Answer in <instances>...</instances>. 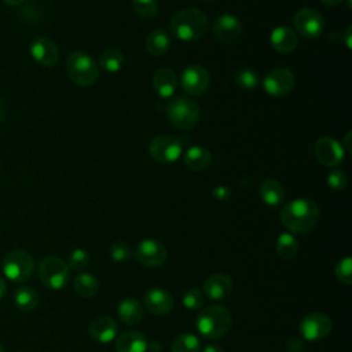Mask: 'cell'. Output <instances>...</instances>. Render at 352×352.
I'll list each match as a JSON object with an SVG mask.
<instances>
[{
    "label": "cell",
    "mask_w": 352,
    "mask_h": 352,
    "mask_svg": "<svg viewBox=\"0 0 352 352\" xmlns=\"http://www.w3.org/2000/svg\"><path fill=\"white\" fill-rule=\"evenodd\" d=\"M170 48V37L164 29L153 30L146 38V50L154 55L161 56Z\"/></svg>",
    "instance_id": "obj_26"
},
{
    "label": "cell",
    "mask_w": 352,
    "mask_h": 352,
    "mask_svg": "<svg viewBox=\"0 0 352 352\" xmlns=\"http://www.w3.org/2000/svg\"><path fill=\"white\" fill-rule=\"evenodd\" d=\"M146 337L135 330H128L117 337L116 349L117 352H146L147 351Z\"/></svg>",
    "instance_id": "obj_22"
},
{
    "label": "cell",
    "mask_w": 352,
    "mask_h": 352,
    "mask_svg": "<svg viewBox=\"0 0 352 352\" xmlns=\"http://www.w3.org/2000/svg\"><path fill=\"white\" fill-rule=\"evenodd\" d=\"M334 272L340 282H342L345 285H351L352 283V258L351 257L341 258L337 263Z\"/></svg>",
    "instance_id": "obj_34"
},
{
    "label": "cell",
    "mask_w": 352,
    "mask_h": 352,
    "mask_svg": "<svg viewBox=\"0 0 352 352\" xmlns=\"http://www.w3.org/2000/svg\"><path fill=\"white\" fill-rule=\"evenodd\" d=\"M351 132H346V135H345V138H344V142H345V150L346 151H351Z\"/></svg>",
    "instance_id": "obj_44"
},
{
    "label": "cell",
    "mask_w": 352,
    "mask_h": 352,
    "mask_svg": "<svg viewBox=\"0 0 352 352\" xmlns=\"http://www.w3.org/2000/svg\"><path fill=\"white\" fill-rule=\"evenodd\" d=\"M38 278L47 287L60 290L70 279V268L62 258L48 256L38 264Z\"/></svg>",
    "instance_id": "obj_7"
},
{
    "label": "cell",
    "mask_w": 352,
    "mask_h": 352,
    "mask_svg": "<svg viewBox=\"0 0 352 352\" xmlns=\"http://www.w3.org/2000/svg\"><path fill=\"white\" fill-rule=\"evenodd\" d=\"M110 256L114 261H126L131 256H132V252H131V248L122 242V241H117L114 243H111L110 246Z\"/></svg>",
    "instance_id": "obj_37"
},
{
    "label": "cell",
    "mask_w": 352,
    "mask_h": 352,
    "mask_svg": "<svg viewBox=\"0 0 352 352\" xmlns=\"http://www.w3.org/2000/svg\"><path fill=\"white\" fill-rule=\"evenodd\" d=\"M144 308L154 315H168L173 308V298L169 292L153 287L148 289L143 297Z\"/></svg>",
    "instance_id": "obj_17"
},
{
    "label": "cell",
    "mask_w": 352,
    "mask_h": 352,
    "mask_svg": "<svg viewBox=\"0 0 352 352\" xmlns=\"http://www.w3.org/2000/svg\"><path fill=\"white\" fill-rule=\"evenodd\" d=\"M3 114H4V107H3V103L0 102V120H1V117H3Z\"/></svg>",
    "instance_id": "obj_47"
},
{
    "label": "cell",
    "mask_w": 352,
    "mask_h": 352,
    "mask_svg": "<svg viewBox=\"0 0 352 352\" xmlns=\"http://www.w3.org/2000/svg\"><path fill=\"white\" fill-rule=\"evenodd\" d=\"M319 206L309 198H297L287 202L280 210V223L292 232L311 231L319 221Z\"/></svg>",
    "instance_id": "obj_1"
},
{
    "label": "cell",
    "mask_w": 352,
    "mask_h": 352,
    "mask_svg": "<svg viewBox=\"0 0 352 352\" xmlns=\"http://www.w3.org/2000/svg\"><path fill=\"white\" fill-rule=\"evenodd\" d=\"M6 4H8V6H12V7H15V6H19L23 0H3Z\"/></svg>",
    "instance_id": "obj_46"
},
{
    "label": "cell",
    "mask_w": 352,
    "mask_h": 352,
    "mask_svg": "<svg viewBox=\"0 0 352 352\" xmlns=\"http://www.w3.org/2000/svg\"><path fill=\"white\" fill-rule=\"evenodd\" d=\"M125 56L118 48H109L100 56V67L109 73H117L124 66Z\"/></svg>",
    "instance_id": "obj_30"
},
{
    "label": "cell",
    "mask_w": 352,
    "mask_h": 352,
    "mask_svg": "<svg viewBox=\"0 0 352 352\" xmlns=\"http://www.w3.org/2000/svg\"><path fill=\"white\" fill-rule=\"evenodd\" d=\"M153 88L160 98H172L177 88V78L170 67H160L153 76Z\"/></svg>",
    "instance_id": "obj_19"
},
{
    "label": "cell",
    "mask_w": 352,
    "mask_h": 352,
    "mask_svg": "<svg viewBox=\"0 0 352 352\" xmlns=\"http://www.w3.org/2000/svg\"><path fill=\"white\" fill-rule=\"evenodd\" d=\"M89 263V253L84 249H74L70 256H69V261H67V267L72 270H84Z\"/></svg>",
    "instance_id": "obj_36"
},
{
    "label": "cell",
    "mask_w": 352,
    "mask_h": 352,
    "mask_svg": "<svg viewBox=\"0 0 352 352\" xmlns=\"http://www.w3.org/2000/svg\"><path fill=\"white\" fill-rule=\"evenodd\" d=\"M32 58L41 66H54L59 59L58 45L48 37H37L30 44Z\"/></svg>",
    "instance_id": "obj_16"
},
{
    "label": "cell",
    "mask_w": 352,
    "mask_h": 352,
    "mask_svg": "<svg viewBox=\"0 0 352 352\" xmlns=\"http://www.w3.org/2000/svg\"><path fill=\"white\" fill-rule=\"evenodd\" d=\"M201 341L191 333H183L177 336L172 342V352H199Z\"/></svg>",
    "instance_id": "obj_31"
},
{
    "label": "cell",
    "mask_w": 352,
    "mask_h": 352,
    "mask_svg": "<svg viewBox=\"0 0 352 352\" xmlns=\"http://www.w3.org/2000/svg\"><path fill=\"white\" fill-rule=\"evenodd\" d=\"M118 326L117 323L109 316H98L89 324V334L91 337L102 344H107L113 341L117 336Z\"/></svg>",
    "instance_id": "obj_21"
},
{
    "label": "cell",
    "mask_w": 352,
    "mask_h": 352,
    "mask_svg": "<svg viewBox=\"0 0 352 352\" xmlns=\"http://www.w3.org/2000/svg\"><path fill=\"white\" fill-rule=\"evenodd\" d=\"M230 190L226 187V186H217L212 190V195L216 198V199H220V201H224L230 197Z\"/></svg>",
    "instance_id": "obj_40"
},
{
    "label": "cell",
    "mask_w": 352,
    "mask_h": 352,
    "mask_svg": "<svg viewBox=\"0 0 352 352\" xmlns=\"http://www.w3.org/2000/svg\"><path fill=\"white\" fill-rule=\"evenodd\" d=\"M275 249H276V253L280 258L290 260L298 252V242L292 234L283 232L278 236L276 243H275Z\"/></svg>",
    "instance_id": "obj_29"
},
{
    "label": "cell",
    "mask_w": 352,
    "mask_h": 352,
    "mask_svg": "<svg viewBox=\"0 0 352 352\" xmlns=\"http://www.w3.org/2000/svg\"><path fill=\"white\" fill-rule=\"evenodd\" d=\"M66 73L74 84L87 87L92 85L96 81L99 76V69L98 63L91 55L82 51H74L69 55L66 60Z\"/></svg>",
    "instance_id": "obj_4"
},
{
    "label": "cell",
    "mask_w": 352,
    "mask_h": 352,
    "mask_svg": "<svg viewBox=\"0 0 352 352\" xmlns=\"http://www.w3.org/2000/svg\"><path fill=\"white\" fill-rule=\"evenodd\" d=\"M132 8L139 16L144 19H151L158 14V1L157 0H132Z\"/></svg>",
    "instance_id": "obj_33"
},
{
    "label": "cell",
    "mask_w": 352,
    "mask_h": 352,
    "mask_svg": "<svg viewBox=\"0 0 352 352\" xmlns=\"http://www.w3.org/2000/svg\"><path fill=\"white\" fill-rule=\"evenodd\" d=\"M135 257L139 261V264L148 267V268H157L161 267L168 257V252L165 245L154 238H147L139 242Z\"/></svg>",
    "instance_id": "obj_11"
},
{
    "label": "cell",
    "mask_w": 352,
    "mask_h": 352,
    "mask_svg": "<svg viewBox=\"0 0 352 352\" xmlns=\"http://www.w3.org/2000/svg\"><path fill=\"white\" fill-rule=\"evenodd\" d=\"M205 1H209V0H205Z\"/></svg>",
    "instance_id": "obj_49"
},
{
    "label": "cell",
    "mask_w": 352,
    "mask_h": 352,
    "mask_svg": "<svg viewBox=\"0 0 352 352\" xmlns=\"http://www.w3.org/2000/svg\"><path fill=\"white\" fill-rule=\"evenodd\" d=\"M232 280L226 274H213L204 283V294L210 300H224L231 294Z\"/></svg>",
    "instance_id": "obj_18"
},
{
    "label": "cell",
    "mask_w": 352,
    "mask_h": 352,
    "mask_svg": "<svg viewBox=\"0 0 352 352\" xmlns=\"http://www.w3.org/2000/svg\"><path fill=\"white\" fill-rule=\"evenodd\" d=\"M0 352H6V351H4V348H3V345H1V344H0Z\"/></svg>",
    "instance_id": "obj_48"
},
{
    "label": "cell",
    "mask_w": 352,
    "mask_h": 352,
    "mask_svg": "<svg viewBox=\"0 0 352 352\" xmlns=\"http://www.w3.org/2000/svg\"><path fill=\"white\" fill-rule=\"evenodd\" d=\"M183 161L188 169H191L194 172H201V170H205L210 165L212 155L202 146H191L186 150V153L183 155Z\"/></svg>",
    "instance_id": "obj_24"
},
{
    "label": "cell",
    "mask_w": 352,
    "mask_h": 352,
    "mask_svg": "<svg viewBox=\"0 0 352 352\" xmlns=\"http://www.w3.org/2000/svg\"><path fill=\"white\" fill-rule=\"evenodd\" d=\"M204 352H223V349L219 345H208L205 346Z\"/></svg>",
    "instance_id": "obj_43"
},
{
    "label": "cell",
    "mask_w": 352,
    "mask_h": 352,
    "mask_svg": "<svg viewBox=\"0 0 352 352\" xmlns=\"http://www.w3.org/2000/svg\"><path fill=\"white\" fill-rule=\"evenodd\" d=\"M168 120L179 129L195 126L201 118V109L195 100L187 96H177L166 106Z\"/></svg>",
    "instance_id": "obj_5"
},
{
    "label": "cell",
    "mask_w": 352,
    "mask_h": 352,
    "mask_svg": "<svg viewBox=\"0 0 352 352\" xmlns=\"http://www.w3.org/2000/svg\"><path fill=\"white\" fill-rule=\"evenodd\" d=\"M1 270L6 278L11 282L22 283L32 276L34 271V260L26 250L16 249L6 254Z\"/></svg>",
    "instance_id": "obj_6"
},
{
    "label": "cell",
    "mask_w": 352,
    "mask_h": 352,
    "mask_svg": "<svg viewBox=\"0 0 352 352\" xmlns=\"http://www.w3.org/2000/svg\"><path fill=\"white\" fill-rule=\"evenodd\" d=\"M180 82L188 95H201L206 91L210 82L209 72L201 65H190L187 66L180 76Z\"/></svg>",
    "instance_id": "obj_13"
},
{
    "label": "cell",
    "mask_w": 352,
    "mask_h": 352,
    "mask_svg": "<svg viewBox=\"0 0 352 352\" xmlns=\"http://www.w3.org/2000/svg\"><path fill=\"white\" fill-rule=\"evenodd\" d=\"M208 16L198 8H183L170 19V32L180 41L201 38L208 30Z\"/></svg>",
    "instance_id": "obj_2"
},
{
    "label": "cell",
    "mask_w": 352,
    "mask_h": 352,
    "mask_svg": "<svg viewBox=\"0 0 352 352\" xmlns=\"http://www.w3.org/2000/svg\"><path fill=\"white\" fill-rule=\"evenodd\" d=\"M271 45L275 51L282 54H289L298 45L297 33L287 26H278L270 34Z\"/></svg>",
    "instance_id": "obj_20"
},
{
    "label": "cell",
    "mask_w": 352,
    "mask_h": 352,
    "mask_svg": "<svg viewBox=\"0 0 352 352\" xmlns=\"http://www.w3.org/2000/svg\"><path fill=\"white\" fill-rule=\"evenodd\" d=\"M293 26L300 36L314 40L323 32L324 21L318 11L312 8H301L294 14Z\"/></svg>",
    "instance_id": "obj_12"
},
{
    "label": "cell",
    "mask_w": 352,
    "mask_h": 352,
    "mask_svg": "<svg viewBox=\"0 0 352 352\" xmlns=\"http://www.w3.org/2000/svg\"><path fill=\"white\" fill-rule=\"evenodd\" d=\"M314 151L318 161L324 166H337L344 161L345 157L344 146L330 136H323L318 139Z\"/></svg>",
    "instance_id": "obj_14"
},
{
    "label": "cell",
    "mask_w": 352,
    "mask_h": 352,
    "mask_svg": "<svg viewBox=\"0 0 352 352\" xmlns=\"http://www.w3.org/2000/svg\"><path fill=\"white\" fill-rule=\"evenodd\" d=\"M344 40H345L346 48H351V26H348V28H346L345 34H344Z\"/></svg>",
    "instance_id": "obj_42"
},
{
    "label": "cell",
    "mask_w": 352,
    "mask_h": 352,
    "mask_svg": "<svg viewBox=\"0 0 352 352\" xmlns=\"http://www.w3.org/2000/svg\"><path fill=\"white\" fill-rule=\"evenodd\" d=\"M287 352H302L304 349V340L301 337H292L286 342Z\"/></svg>",
    "instance_id": "obj_39"
},
{
    "label": "cell",
    "mask_w": 352,
    "mask_h": 352,
    "mask_svg": "<svg viewBox=\"0 0 352 352\" xmlns=\"http://www.w3.org/2000/svg\"><path fill=\"white\" fill-rule=\"evenodd\" d=\"M117 314H118V318L121 319V322H124L125 324L133 326V324H138L142 322L143 307L136 298L125 297L124 300L120 301Z\"/></svg>",
    "instance_id": "obj_23"
},
{
    "label": "cell",
    "mask_w": 352,
    "mask_h": 352,
    "mask_svg": "<svg viewBox=\"0 0 352 352\" xmlns=\"http://www.w3.org/2000/svg\"><path fill=\"white\" fill-rule=\"evenodd\" d=\"M6 293H7V283H6L4 278L0 276V300L4 297Z\"/></svg>",
    "instance_id": "obj_41"
},
{
    "label": "cell",
    "mask_w": 352,
    "mask_h": 352,
    "mask_svg": "<svg viewBox=\"0 0 352 352\" xmlns=\"http://www.w3.org/2000/svg\"><path fill=\"white\" fill-rule=\"evenodd\" d=\"M182 302L187 309H191V311L199 309L204 302V294L198 287H191L183 294Z\"/></svg>",
    "instance_id": "obj_35"
},
{
    "label": "cell",
    "mask_w": 352,
    "mask_h": 352,
    "mask_svg": "<svg viewBox=\"0 0 352 352\" xmlns=\"http://www.w3.org/2000/svg\"><path fill=\"white\" fill-rule=\"evenodd\" d=\"M261 201L268 206H278L285 199V190L282 184L275 179H265L260 184Z\"/></svg>",
    "instance_id": "obj_25"
},
{
    "label": "cell",
    "mask_w": 352,
    "mask_h": 352,
    "mask_svg": "<svg viewBox=\"0 0 352 352\" xmlns=\"http://www.w3.org/2000/svg\"><path fill=\"white\" fill-rule=\"evenodd\" d=\"M195 324L205 338L217 340L228 333L232 324V318L226 307L214 304L199 311Z\"/></svg>",
    "instance_id": "obj_3"
},
{
    "label": "cell",
    "mask_w": 352,
    "mask_h": 352,
    "mask_svg": "<svg viewBox=\"0 0 352 352\" xmlns=\"http://www.w3.org/2000/svg\"><path fill=\"white\" fill-rule=\"evenodd\" d=\"M324 6H329V7H334L337 4H340L342 0H320Z\"/></svg>",
    "instance_id": "obj_45"
},
{
    "label": "cell",
    "mask_w": 352,
    "mask_h": 352,
    "mask_svg": "<svg viewBox=\"0 0 352 352\" xmlns=\"http://www.w3.org/2000/svg\"><path fill=\"white\" fill-rule=\"evenodd\" d=\"M331 320L322 312H312L305 315L300 322V334L302 340L319 341L327 337L331 331Z\"/></svg>",
    "instance_id": "obj_10"
},
{
    "label": "cell",
    "mask_w": 352,
    "mask_h": 352,
    "mask_svg": "<svg viewBox=\"0 0 352 352\" xmlns=\"http://www.w3.org/2000/svg\"><path fill=\"white\" fill-rule=\"evenodd\" d=\"M346 175L341 169H331L327 173V186L336 191L344 190L346 186Z\"/></svg>",
    "instance_id": "obj_38"
},
{
    "label": "cell",
    "mask_w": 352,
    "mask_h": 352,
    "mask_svg": "<svg viewBox=\"0 0 352 352\" xmlns=\"http://www.w3.org/2000/svg\"><path fill=\"white\" fill-rule=\"evenodd\" d=\"M212 30L216 40L231 44L239 40L242 34V23L235 15L223 14L214 19Z\"/></svg>",
    "instance_id": "obj_15"
},
{
    "label": "cell",
    "mask_w": 352,
    "mask_h": 352,
    "mask_svg": "<svg viewBox=\"0 0 352 352\" xmlns=\"http://www.w3.org/2000/svg\"><path fill=\"white\" fill-rule=\"evenodd\" d=\"M264 91L275 98L289 95L296 84L294 74L286 67H276L270 70L263 78Z\"/></svg>",
    "instance_id": "obj_9"
},
{
    "label": "cell",
    "mask_w": 352,
    "mask_h": 352,
    "mask_svg": "<svg viewBox=\"0 0 352 352\" xmlns=\"http://www.w3.org/2000/svg\"><path fill=\"white\" fill-rule=\"evenodd\" d=\"M14 302L18 309L30 312L38 305V293L29 286H19L14 292Z\"/></svg>",
    "instance_id": "obj_28"
},
{
    "label": "cell",
    "mask_w": 352,
    "mask_h": 352,
    "mask_svg": "<svg viewBox=\"0 0 352 352\" xmlns=\"http://www.w3.org/2000/svg\"><path fill=\"white\" fill-rule=\"evenodd\" d=\"M234 80L238 87L245 88V89H254L260 82L257 73L249 67L238 69L234 74Z\"/></svg>",
    "instance_id": "obj_32"
},
{
    "label": "cell",
    "mask_w": 352,
    "mask_h": 352,
    "mask_svg": "<svg viewBox=\"0 0 352 352\" xmlns=\"http://www.w3.org/2000/svg\"><path fill=\"white\" fill-rule=\"evenodd\" d=\"M183 140L172 135H158L153 138L148 153L153 160L161 164H172L183 154Z\"/></svg>",
    "instance_id": "obj_8"
},
{
    "label": "cell",
    "mask_w": 352,
    "mask_h": 352,
    "mask_svg": "<svg viewBox=\"0 0 352 352\" xmlns=\"http://www.w3.org/2000/svg\"><path fill=\"white\" fill-rule=\"evenodd\" d=\"M74 292L81 297H94L99 290V280L94 274L81 272L73 279Z\"/></svg>",
    "instance_id": "obj_27"
}]
</instances>
